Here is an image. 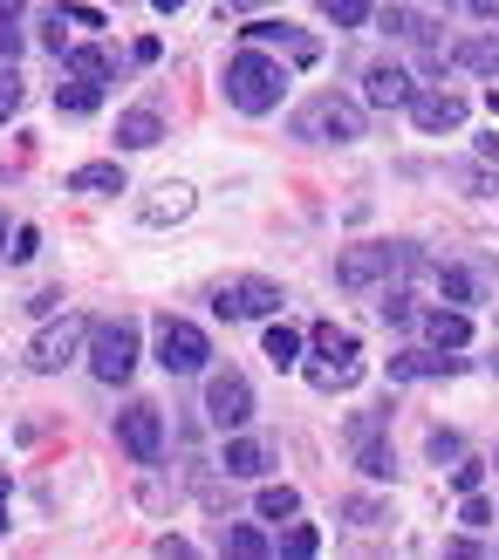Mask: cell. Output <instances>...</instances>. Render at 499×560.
Instances as JSON below:
<instances>
[{
  "label": "cell",
  "instance_id": "cell-1",
  "mask_svg": "<svg viewBox=\"0 0 499 560\" xmlns=\"http://www.w3.org/2000/svg\"><path fill=\"white\" fill-rule=\"evenodd\" d=\"M281 96H288V69L274 62L267 48L246 42L227 62V103L240 109V117H267V109H281Z\"/></svg>",
  "mask_w": 499,
  "mask_h": 560
},
{
  "label": "cell",
  "instance_id": "cell-2",
  "mask_svg": "<svg viewBox=\"0 0 499 560\" xmlns=\"http://www.w3.org/2000/svg\"><path fill=\"white\" fill-rule=\"evenodd\" d=\"M294 137H301V144H363V109L328 90V96H315V103H301Z\"/></svg>",
  "mask_w": 499,
  "mask_h": 560
},
{
  "label": "cell",
  "instance_id": "cell-3",
  "mask_svg": "<svg viewBox=\"0 0 499 560\" xmlns=\"http://www.w3.org/2000/svg\"><path fill=\"white\" fill-rule=\"evenodd\" d=\"M90 370H96V383H130V370H137V322L130 315L90 322Z\"/></svg>",
  "mask_w": 499,
  "mask_h": 560
},
{
  "label": "cell",
  "instance_id": "cell-4",
  "mask_svg": "<svg viewBox=\"0 0 499 560\" xmlns=\"http://www.w3.org/2000/svg\"><path fill=\"white\" fill-rule=\"evenodd\" d=\"M212 315H219V322H267V315H281V288H274L267 273L227 280V288L212 294Z\"/></svg>",
  "mask_w": 499,
  "mask_h": 560
},
{
  "label": "cell",
  "instance_id": "cell-5",
  "mask_svg": "<svg viewBox=\"0 0 499 560\" xmlns=\"http://www.w3.org/2000/svg\"><path fill=\"white\" fill-rule=\"evenodd\" d=\"M349 452H356V471H363V479H391L397 471V458H391V410L349 417Z\"/></svg>",
  "mask_w": 499,
  "mask_h": 560
},
{
  "label": "cell",
  "instance_id": "cell-6",
  "mask_svg": "<svg viewBox=\"0 0 499 560\" xmlns=\"http://www.w3.org/2000/svg\"><path fill=\"white\" fill-rule=\"evenodd\" d=\"M82 342H90V322H82V315H62V322H42L35 328V342H27V370H42V376H55V370H62V362H76V349Z\"/></svg>",
  "mask_w": 499,
  "mask_h": 560
},
{
  "label": "cell",
  "instance_id": "cell-7",
  "mask_svg": "<svg viewBox=\"0 0 499 560\" xmlns=\"http://www.w3.org/2000/svg\"><path fill=\"white\" fill-rule=\"evenodd\" d=\"M309 342H315V355L328 362V370H315V389H349L356 376H363V362H356V335H349V328L315 322V328H309Z\"/></svg>",
  "mask_w": 499,
  "mask_h": 560
},
{
  "label": "cell",
  "instance_id": "cell-8",
  "mask_svg": "<svg viewBox=\"0 0 499 560\" xmlns=\"http://www.w3.org/2000/svg\"><path fill=\"white\" fill-rule=\"evenodd\" d=\"M158 362H164L172 376H199L206 362H212L206 328H199V322H172V315H164V322H158Z\"/></svg>",
  "mask_w": 499,
  "mask_h": 560
},
{
  "label": "cell",
  "instance_id": "cell-9",
  "mask_svg": "<svg viewBox=\"0 0 499 560\" xmlns=\"http://www.w3.org/2000/svg\"><path fill=\"white\" fill-rule=\"evenodd\" d=\"M206 417L219 431H246V424H254V383H246L240 370H219L206 383Z\"/></svg>",
  "mask_w": 499,
  "mask_h": 560
},
{
  "label": "cell",
  "instance_id": "cell-10",
  "mask_svg": "<svg viewBox=\"0 0 499 560\" xmlns=\"http://www.w3.org/2000/svg\"><path fill=\"white\" fill-rule=\"evenodd\" d=\"M117 444H124L137 465H158V452H164V417H158V404H124Z\"/></svg>",
  "mask_w": 499,
  "mask_h": 560
},
{
  "label": "cell",
  "instance_id": "cell-11",
  "mask_svg": "<svg viewBox=\"0 0 499 560\" xmlns=\"http://www.w3.org/2000/svg\"><path fill=\"white\" fill-rule=\"evenodd\" d=\"M410 124H418L425 137H445V130L465 124V96H452V90H418V96H410Z\"/></svg>",
  "mask_w": 499,
  "mask_h": 560
},
{
  "label": "cell",
  "instance_id": "cell-12",
  "mask_svg": "<svg viewBox=\"0 0 499 560\" xmlns=\"http://www.w3.org/2000/svg\"><path fill=\"white\" fill-rule=\"evenodd\" d=\"M465 362H459V349H404V355H391V376L397 383H418V376H459Z\"/></svg>",
  "mask_w": 499,
  "mask_h": 560
},
{
  "label": "cell",
  "instance_id": "cell-13",
  "mask_svg": "<svg viewBox=\"0 0 499 560\" xmlns=\"http://www.w3.org/2000/svg\"><path fill=\"white\" fill-rule=\"evenodd\" d=\"M246 42H254V48H288L294 62H322V42L301 35V27H288V21H254V27H246Z\"/></svg>",
  "mask_w": 499,
  "mask_h": 560
},
{
  "label": "cell",
  "instance_id": "cell-14",
  "mask_svg": "<svg viewBox=\"0 0 499 560\" xmlns=\"http://www.w3.org/2000/svg\"><path fill=\"white\" fill-rule=\"evenodd\" d=\"M336 280L343 288H376V280H391V246H349L336 260Z\"/></svg>",
  "mask_w": 499,
  "mask_h": 560
},
{
  "label": "cell",
  "instance_id": "cell-15",
  "mask_svg": "<svg viewBox=\"0 0 499 560\" xmlns=\"http://www.w3.org/2000/svg\"><path fill=\"white\" fill-rule=\"evenodd\" d=\"M363 90H370V103H376V109H410L418 82H410V69H397V62H376V69L363 75Z\"/></svg>",
  "mask_w": 499,
  "mask_h": 560
},
{
  "label": "cell",
  "instance_id": "cell-16",
  "mask_svg": "<svg viewBox=\"0 0 499 560\" xmlns=\"http://www.w3.org/2000/svg\"><path fill=\"white\" fill-rule=\"evenodd\" d=\"M376 27H383L391 42H410V48L438 42V21H431V14H418V8H376Z\"/></svg>",
  "mask_w": 499,
  "mask_h": 560
},
{
  "label": "cell",
  "instance_id": "cell-17",
  "mask_svg": "<svg viewBox=\"0 0 499 560\" xmlns=\"http://www.w3.org/2000/svg\"><path fill=\"white\" fill-rule=\"evenodd\" d=\"M117 144L124 151H158L164 144V117H158V109H124V117H117Z\"/></svg>",
  "mask_w": 499,
  "mask_h": 560
},
{
  "label": "cell",
  "instance_id": "cell-18",
  "mask_svg": "<svg viewBox=\"0 0 499 560\" xmlns=\"http://www.w3.org/2000/svg\"><path fill=\"white\" fill-rule=\"evenodd\" d=\"M267 465H274V452L260 438H227V479H267Z\"/></svg>",
  "mask_w": 499,
  "mask_h": 560
},
{
  "label": "cell",
  "instance_id": "cell-19",
  "mask_svg": "<svg viewBox=\"0 0 499 560\" xmlns=\"http://www.w3.org/2000/svg\"><path fill=\"white\" fill-rule=\"evenodd\" d=\"M425 335H431L438 349H465L473 322H465V307H431V315H425Z\"/></svg>",
  "mask_w": 499,
  "mask_h": 560
},
{
  "label": "cell",
  "instance_id": "cell-20",
  "mask_svg": "<svg viewBox=\"0 0 499 560\" xmlns=\"http://www.w3.org/2000/svg\"><path fill=\"white\" fill-rule=\"evenodd\" d=\"M185 212H192V185H158L151 206H144V226H172Z\"/></svg>",
  "mask_w": 499,
  "mask_h": 560
},
{
  "label": "cell",
  "instance_id": "cell-21",
  "mask_svg": "<svg viewBox=\"0 0 499 560\" xmlns=\"http://www.w3.org/2000/svg\"><path fill=\"white\" fill-rule=\"evenodd\" d=\"M69 191H103V199H117V191H124V164H76Z\"/></svg>",
  "mask_w": 499,
  "mask_h": 560
},
{
  "label": "cell",
  "instance_id": "cell-22",
  "mask_svg": "<svg viewBox=\"0 0 499 560\" xmlns=\"http://www.w3.org/2000/svg\"><path fill=\"white\" fill-rule=\"evenodd\" d=\"M459 62L473 69V75H492L499 82V35H465L459 42Z\"/></svg>",
  "mask_w": 499,
  "mask_h": 560
},
{
  "label": "cell",
  "instance_id": "cell-23",
  "mask_svg": "<svg viewBox=\"0 0 499 560\" xmlns=\"http://www.w3.org/2000/svg\"><path fill=\"white\" fill-rule=\"evenodd\" d=\"M431 280H438V294H445L452 307H473V301H479V273H473V267H438Z\"/></svg>",
  "mask_w": 499,
  "mask_h": 560
},
{
  "label": "cell",
  "instance_id": "cell-24",
  "mask_svg": "<svg viewBox=\"0 0 499 560\" xmlns=\"http://www.w3.org/2000/svg\"><path fill=\"white\" fill-rule=\"evenodd\" d=\"M62 69H69V75H82V82H109V75H117L109 48H69V55H62Z\"/></svg>",
  "mask_w": 499,
  "mask_h": 560
},
{
  "label": "cell",
  "instance_id": "cell-25",
  "mask_svg": "<svg viewBox=\"0 0 499 560\" xmlns=\"http://www.w3.org/2000/svg\"><path fill=\"white\" fill-rule=\"evenodd\" d=\"M96 103H103V82H82V75H69L62 90H55V109H69V117H90Z\"/></svg>",
  "mask_w": 499,
  "mask_h": 560
},
{
  "label": "cell",
  "instance_id": "cell-26",
  "mask_svg": "<svg viewBox=\"0 0 499 560\" xmlns=\"http://www.w3.org/2000/svg\"><path fill=\"white\" fill-rule=\"evenodd\" d=\"M219 547H227L233 560H267L274 553V540L260 534V526H227V540H219Z\"/></svg>",
  "mask_w": 499,
  "mask_h": 560
},
{
  "label": "cell",
  "instance_id": "cell-27",
  "mask_svg": "<svg viewBox=\"0 0 499 560\" xmlns=\"http://www.w3.org/2000/svg\"><path fill=\"white\" fill-rule=\"evenodd\" d=\"M21 0H0V62H14V55L27 48V35H21Z\"/></svg>",
  "mask_w": 499,
  "mask_h": 560
},
{
  "label": "cell",
  "instance_id": "cell-28",
  "mask_svg": "<svg viewBox=\"0 0 499 560\" xmlns=\"http://www.w3.org/2000/svg\"><path fill=\"white\" fill-rule=\"evenodd\" d=\"M391 328H418V301H410V288L397 280V288H383V307H376Z\"/></svg>",
  "mask_w": 499,
  "mask_h": 560
},
{
  "label": "cell",
  "instance_id": "cell-29",
  "mask_svg": "<svg viewBox=\"0 0 499 560\" xmlns=\"http://www.w3.org/2000/svg\"><path fill=\"white\" fill-rule=\"evenodd\" d=\"M294 355H301V328H288V322H274V328H267V362H274V370H288Z\"/></svg>",
  "mask_w": 499,
  "mask_h": 560
},
{
  "label": "cell",
  "instance_id": "cell-30",
  "mask_svg": "<svg viewBox=\"0 0 499 560\" xmlns=\"http://www.w3.org/2000/svg\"><path fill=\"white\" fill-rule=\"evenodd\" d=\"M294 513H301L294 486H260V520H274V526H281V520H294Z\"/></svg>",
  "mask_w": 499,
  "mask_h": 560
},
{
  "label": "cell",
  "instance_id": "cell-31",
  "mask_svg": "<svg viewBox=\"0 0 499 560\" xmlns=\"http://www.w3.org/2000/svg\"><path fill=\"white\" fill-rule=\"evenodd\" d=\"M274 547H281L288 560H309V553H322V534H315V526H301V520H288V534L274 540Z\"/></svg>",
  "mask_w": 499,
  "mask_h": 560
},
{
  "label": "cell",
  "instance_id": "cell-32",
  "mask_svg": "<svg viewBox=\"0 0 499 560\" xmlns=\"http://www.w3.org/2000/svg\"><path fill=\"white\" fill-rule=\"evenodd\" d=\"M328 21H336V27H363V21H376V0H328Z\"/></svg>",
  "mask_w": 499,
  "mask_h": 560
},
{
  "label": "cell",
  "instance_id": "cell-33",
  "mask_svg": "<svg viewBox=\"0 0 499 560\" xmlns=\"http://www.w3.org/2000/svg\"><path fill=\"white\" fill-rule=\"evenodd\" d=\"M21 109V75H14V62H0V124H8Z\"/></svg>",
  "mask_w": 499,
  "mask_h": 560
},
{
  "label": "cell",
  "instance_id": "cell-34",
  "mask_svg": "<svg viewBox=\"0 0 499 560\" xmlns=\"http://www.w3.org/2000/svg\"><path fill=\"white\" fill-rule=\"evenodd\" d=\"M418 267H425V260H418V246H410V240H391V280H410Z\"/></svg>",
  "mask_w": 499,
  "mask_h": 560
},
{
  "label": "cell",
  "instance_id": "cell-35",
  "mask_svg": "<svg viewBox=\"0 0 499 560\" xmlns=\"http://www.w3.org/2000/svg\"><path fill=\"white\" fill-rule=\"evenodd\" d=\"M431 458H438V465H459V458H465V438H459V431H431Z\"/></svg>",
  "mask_w": 499,
  "mask_h": 560
},
{
  "label": "cell",
  "instance_id": "cell-36",
  "mask_svg": "<svg viewBox=\"0 0 499 560\" xmlns=\"http://www.w3.org/2000/svg\"><path fill=\"white\" fill-rule=\"evenodd\" d=\"M479 479H486L479 458H459V465H452V492H479Z\"/></svg>",
  "mask_w": 499,
  "mask_h": 560
},
{
  "label": "cell",
  "instance_id": "cell-37",
  "mask_svg": "<svg viewBox=\"0 0 499 560\" xmlns=\"http://www.w3.org/2000/svg\"><path fill=\"white\" fill-rule=\"evenodd\" d=\"M459 185L473 191V199H492V191H499V172H459Z\"/></svg>",
  "mask_w": 499,
  "mask_h": 560
},
{
  "label": "cell",
  "instance_id": "cell-38",
  "mask_svg": "<svg viewBox=\"0 0 499 560\" xmlns=\"http://www.w3.org/2000/svg\"><path fill=\"white\" fill-rule=\"evenodd\" d=\"M35 254H42V233L35 226H14V254L8 260H35Z\"/></svg>",
  "mask_w": 499,
  "mask_h": 560
},
{
  "label": "cell",
  "instance_id": "cell-39",
  "mask_svg": "<svg viewBox=\"0 0 499 560\" xmlns=\"http://www.w3.org/2000/svg\"><path fill=\"white\" fill-rule=\"evenodd\" d=\"M343 520H356V526H376V520H383V506H376V499H349V506H343Z\"/></svg>",
  "mask_w": 499,
  "mask_h": 560
},
{
  "label": "cell",
  "instance_id": "cell-40",
  "mask_svg": "<svg viewBox=\"0 0 499 560\" xmlns=\"http://www.w3.org/2000/svg\"><path fill=\"white\" fill-rule=\"evenodd\" d=\"M459 520H465V526H492V506H486L479 492H465V506H459Z\"/></svg>",
  "mask_w": 499,
  "mask_h": 560
},
{
  "label": "cell",
  "instance_id": "cell-41",
  "mask_svg": "<svg viewBox=\"0 0 499 560\" xmlns=\"http://www.w3.org/2000/svg\"><path fill=\"white\" fill-rule=\"evenodd\" d=\"M479 158H486V164H499V130H486V137H479Z\"/></svg>",
  "mask_w": 499,
  "mask_h": 560
},
{
  "label": "cell",
  "instance_id": "cell-42",
  "mask_svg": "<svg viewBox=\"0 0 499 560\" xmlns=\"http://www.w3.org/2000/svg\"><path fill=\"white\" fill-rule=\"evenodd\" d=\"M465 8H473L479 21H499V0H465Z\"/></svg>",
  "mask_w": 499,
  "mask_h": 560
},
{
  "label": "cell",
  "instance_id": "cell-43",
  "mask_svg": "<svg viewBox=\"0 0 499 560\" xmlns=\"http://www.w3.org/2000/svg\"><path fill=\"white\" fill-rule=\"evenodd\" d=\"M8 492H14V486H8V471H0V526H8Z\"/></svg>",
  "mask_w": 499,
  "mask_h": 560
},
{
  "label": "cell",
  "instance_id": "cell-44",
  "mask_svg": "<svg viewBox=\"0 0 499 560\" xmlns=\"http://www.w3.org/2000/svg\"><path fill=\"white\" fill-rule=\"evenodd\" d=\"M486 109H492V117H499V82H492V90H486Z\"/></svg>",
  "mask_w": 499,
  "mask_h": 560
},
{
  "label": "cell",
  "instance_id": "cell-45",
  "mask_svg": "<svg viewBox=\"0 0 499 560\" xmlns=\"http://www.w3.org/2000/svg\"><path fill=\"white\" fill-rule=\"evenodd\" d=\"M233 8H260V0H233Z\"/></svg>",
  "mask_w": 499,
  "mask_h": 560
}]
</instances>
